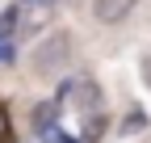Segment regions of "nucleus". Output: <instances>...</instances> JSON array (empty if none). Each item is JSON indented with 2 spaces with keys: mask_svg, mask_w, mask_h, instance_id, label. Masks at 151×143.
I'll return each mask as SVG.
<instances>
[{
  "mask_svg": "<svg viewBox=\"0 0 151 143\" xmlns=\"http://www.w3.org/2000/svg\"><path fill=\"white\" fill-rule=\"evenodd\" d=\"M50 13H55V0H21V4L13 9V17H17V34L42 30V25L50 21Z\"/></svg>",
  "mask_w": 151,
  "mask_h": 143,
  "instance_id": "nucleus-3",
  "label": "nucleus"
},
{
  "mask_svg": "<svg viewBox=\"0 0 151 143\" xmlns=\"http://www.w3.org/2000/svg\"><path fill=\"white\" fill-rule=\"evenodd\" d=\"M67 55H71V42H67V34H50L46 42H38L34 46V76H59V72L67 67Z\"/></svg>",
  "mask_w": 151,
  "mask_h": 143,
  "instance_id": "nucleus-1",
  "label": "nucleus"
},
{
  "mask_svg": "<svg viewBox=\"0 0 151 143\" xmlns=\"http://www.w3.org/2000/svg\"><path fill=\"white\" fill-rule=\"evenodd\" d=\"M55 4H76V0H55Z\"/></svg>",
  "mask_w": 151,
  "mask_h": 143,
  "instance_id": "nucleus-11",
  "label": "nucleus"
},
{
  "mask_svg": "<svg viewBox=\"0 0 151 143\" xmlns=\"http://www.w3.org/2000/svg\"><path fill=\"white\" fill-rule=\"evenodd\" d=\"M105 126H109V122H105V114L97 110V114H88V118H84V131H80V135L92 143V139H101V135H105Z\"/></svg>",
  "mask_w": 151,
  "mask_h": 143,
  "instance_id": "nucleus-7",
  "label": "nucleus"
},
{
  "mask_svg": "<svg viewBox=\"0 0 151 143\" xmlns=\"http://www.w3.org/2000/svg\"><path fill=\"white\" fill-rule=\"evenodd\" d=\"M55 114H59V101H42V105H34V126H38V135L55 126Z\"/></svg>",
  "mask_w": 151,
  "mask_h": 143,
  "instance_id": "nucleus-6",
  "label": "nucleus"
},
{
  "mask_svg": "<svg viewBox=\"0 0 151 143\" xmlns=\"http://www.w3.org/2000/svg\"><path fill=\"white\" fill-rule=\"evenodd\" d=\"M122 131H126V135H134V131H143V114H130V118H126V126H122Z\"/></svg>",
  "mask_w": 151,
  "mask_h": 143,
  "instance_id": "nucleus-8",
  "label": "nucleus"
},
{
  "mask_svg": "<svg viewBox=\"0 0 151 143\" xmlns=\"http://www.w3.org/2000/svg\"><path fill=\"white\" fill-rule=\"evenodd\" d=\"M13 55H17V17L9 9V13H0V63H9Z\"/></svg>",
  "mask_w": 151,
  "mask_h": 143,
  "instance_id": "nucleus-5",
  "label": "nucleus"
},
{
  "mask_svg": "<svg viewBox=\"0 0 151 143\" xmlns=\"http://www.w3.org/2000/svg\"><path fill=\"white\" fill-rule=\"evenodd\" d=\"M59 105H71V110H80L88 118V114L101 110V88L92 84V80H71V84L59 88Z\"/></svg>",
  "mask_w": 151,
  "mask_h": 143,
  "instance_id": "nucleus-2",
  "label": "nucleus"
},
{
  "mask_svg": "<svg viewBox=\"0 0 151 143\" xmlns=\"http://www.w3.org/2000/svg\"><path fill=\"white\" fill-rule=\"evenodd\" d=\"M139 0H92V13H97V21L105 25H118L122 17H130V9H134Z\"/></svg>",
  "mask_w": 151,
  "mask_h": 143,
  "instance_id": "nucleus-4",
  "label": "nucleus"
},
{
  "mask_svg": "<svg viewBox=\"0 0 151 143\" xmlns=\"http://www.w3.org/2000/svg\"><path fill=\"white\" fill-rule=\"evenodd\" d=\"M143 80H147V84H151V55H147V59H143Z\"/></svg>",
  "mask_w": 151,
  "mask_h": 143,
  "instance_id": "nucleus-10",
  "label": "nucleus"
},
{
  "mask_svg": "<svg viewBox=\"0 0 151 143\" xmlns=\"http://www.w3.org/2000/svg\"><path fill=\"white\" fill-rule=\"evenodd\" d=\"M9 139H13V131H9V114L0 110V143H9Z\"/></svg>",
  "mask_w": 151,
  "mask_h": 143,
  "instance_id": "nucleus-9",
  "label": "nucleus"
}]
</instances>
